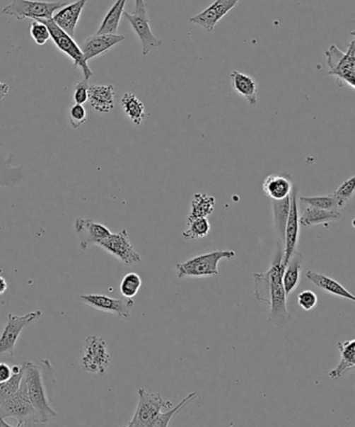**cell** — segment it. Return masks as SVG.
I'll return each mask as SVG.
<instances>
[{
	"label": "cell",
	"mask_w": 355,
	"mask_h": 427,
	"mask_svg": "<svg viewBox=\"0 0 355 427\" xmlns=\"http://www.w3.org/2000/svg\"><path fill=\"white\" fill-rule=\"evenodd\" d=\"M23 377L28 389V397L36 411L39 424L47 423L57 416L50 406L48 397L50 385L52 382V369L50 360H44L42 366L34 363H24Z\"/></svg>",
	"instance_id": "6da1fadb"
},
{
	"label": "cell",
	"mask_w": 355,
	"mask_h": 427,
	"mask_svg": "<svg viewBox=\"0 0 355 427\" xmlns=\"http://www.w3.org/2000/svg\"><path fill=\"white\" fill-rule=\"evenodd\" d=\"M284 244L277 241V248L273 257L269 272H270V312L269 321L275 327L281 329L290 324L293 316L286 307V294L282 285V274L286 266L282 263Z\"/></svg>",
	"instance_id": "7a4b0ae2"
},
{
	"label": "cell",
	"mask_w": 355,
	"mask_h": 427,
	"mask_svg": "<svg viewBox=\"0 0 355 427\" xmlns=\"http://www.w3.org/2000/svg\"><path fill=\"white\" fill-rule=\"evenodd\" d=\"M235 257L233 250L214 251L206 254L198 255L185 263L176 265V274L180 279L187 277H213L219 274L218 265L221 261H228Z\"/></svg>",
	"instance_id": "3957f363"
},
{
	"label": "cell",
	"mask_w": 355,
	"mask_h": 427,
	"mask_svg": "<svg viewBox=\"0 0 355 427\" xmlns=\"http://www.w3.org/2000/svg\"><path fill=\"white\" fill-rule=\"evenodd\" d=\"M0 418L16 420L17 426H32L39 424L35 407L28 397L25 380L22 378L19 389L0 404Z\"/></svg>",
	"instance_id": "277c9868"
},
{
	"label": "cell",
	"mask_w": 355,
	"mask_h": 427,
	"mask_svg": "<svg viewBox=\"0 0 355 427\" xmlns=\"http://www.w3.org/2000/svg\"><path fill=\"white\" fill-rule=\"evenodd\" d=\"M328 74L334 76L341 87L347 85L355 88V40L352 39L347 52H344L334 44L325 52Z\"/></svg>",
	"instance_id": "5b68a950"
},
{
	"label": "cell",
	"mask_w": 355,
	"mask_h": 427,
	"mask_svg": "<svg viewBox=\"0 0 355 427\" xmlns=\"http://www.w3.org/2000/svg\"><path fill=\"white\" fill-rule=\"evenodd\" d=\"M65 1H37V0H12L2 8V14L15 17L17 21L34 19L48 21L52 19L54 13L65 6Z\"/></svg>",
	"instance_id": "8992f818"
},
{
	"label": "cell",
	"mask_w": 355,
	"mask_h": 427,
	"mask_svg": "<svg viewBox=\"0 0 355 427\" xmlns=\"http://www.w3.org/2000/svg\"><path fill=\"white\" fill-rule=\"evenodd\" d=\"M173 406L170 400H165L161 393H151L146 389H138V406L134 411V417L127 426L129 427H152L158 416L163 409H169Z\"/></svg>",
	"instance_id": "52a82bcc"
},
{
	"label": "cell",
	"mask_w": 355,
	"mask_h": 427,
	"mask_svg": "<svg viewBox=\"0 0 355 427\" xmlns=\"http://www.w3.org/2000/svg\"><path fill=\"white\" fill-rule=\"evenodd\" d=\"M111 362L112 356L105 341L93 334L87 336L81 350V364L83 371L103 376L107 373Z\"/></svg>",
	"instance_id": "ba28073f"
},
{
	"label": "cell",
	"mask_w": 355,
	"mask_h": 427,
	"mask_svg": "<svg viewBox=\"0 0 355 427\" xmlns=\"http://www.w3.org/2000/svg\"><path fill=\"white\" fill-rule=\"evenodd\" d=\"M46 24L48 30L50 33V38L54 42L57 48L61 50L62 52L69 57L74 62V67L81 68V72L83 74V78L86 80H90L92 76H93V72L90 69V66L88 65V62L86 61L85 57H83V52H81V46L77 45L76 42L74 41V37L68 35L67 33L64 32L61 28L54 23L52 19H48V21H39Z\"/></svg>",
	"instance_id": "9c48e42d"
},
{
	"label": "cell",
	"mask_w": 355,
	"mask_h": 427,
	"mask_svg": "<svg viewBox=\"0 0 355 427\" xmlns=\"http://www.w3.org/2000/svg\"><path fill=\"white\" fill-rule=\"evenodd\" d=\"M41 310L28 312L24 316H16V314H8V323L0 336V355L8 354L14 356L15 347L18 341L20 334L24 328L36 322L37 319L41 318Z\"/></svg>",
	"instance_id": "30bf717a"
},
{
	"label": "cell",
	"mask_w": 355,
	"mask_h": 427,
	"mask_svg": "<svg viewBox=\"0 0 355 427\" xmlns=\"http://www.w3.org/2000/svg\"><path fill=\"white\" fill-rule=\"evenodd\" d=\"M97 246H100L105 252L112 255L115 258L124 265H136L142 261L141 255L134 250V246L129 241L127 229H123L118 233H111L107 239L101 241Z\"/></svg>",
	"instance_id": "8fae6325"
},
{
	"label": "cell",
	"mask_w": 355,
	"mask_h": 427,
	"mask_svg": "<svg viewBox=\"0 0 355 427\" xmlns=\"http://www.w3.org/2000/svg\"><path fill=\"white\" fill-rule=\"evenodd\" d=\"M77 298L94 309L116 314L122 320H129L131 318L134 305L132 299H116L101 294L79 295Z\"/></svg>",
	"instance_id": "7c38bea8"
},
{
	"label": "cell",
	"mask_w": 355,
	"mask_h": 427,
	"mask_svg": "<svg viewBox=\"0 0 355 427\" xmlns=\"http://www.w3.org/2000/svg\"><path fill=\"white\" fill-rule=\"evenodd\" d=\"M297 193H298L297 187H293L290 195V211H289L288 221L284 230V257H282L284 266L288 263L293 253L296 251L299 241L300 223Z\"/></svg>",
	"instance_id": "4fadbf2b"
},
{
	"label": "cell",
	"mask_w": 355,
	"mask_h": 427,
	"mask_svg": "<svg viewBox=\"0 0 355 427\" xmlns=\"http://www.w3.org/2000/svg\"><path fill=\"white\" fill-rule=\"evenodd\" d=\"M74 229L78 237L79 248H81V252H85L91 246H97L112 233L105 224L96 223L93 220L83 219V217L76 219Z\"/></svg>",
	"instance_id": "5bb4252c"
},
{
	"label": "cell",
	"mask_w": 355,
	"mask_h": 427,
	"mask_svg": "<svg viewBox=\"0 0 355 427\" xmlns=\"http://www.w3.org/2000/svg\"><path fill=\"white\" fill-rule=\"evenodd\" d=\"M123 15L131 23L132 30L136 33V36L142 43L143 56H147L151 50L163 46L164 41L154 36L153 33H152L147 13L146 14H136V13L129 14V13L124 11Z\"/></svg>",
	"instance_id": "9a60e30c"
},
{
	"label": "cell",
	"mask_w": 355,
	"mask_h": 427,
	"mask_svg": "<svg viewBox=\"0 0 355 427\" xmlns=\"http://www.w3.org/2000/svg\"><path fill=\"white\" fill-rule=\"evenodd\" d=\"M241 0H215L209 8L190 18V22L202 26L206 32L215 30L218 22L237 6Z\"/></svg>",
	"instance_id": "2e32d148"
},
{
	"label": "cell",
	"mask_w": 355,
	"mask_h": 427,
	"mask_svg": "<svg viewBox=\"0 0 355 427\" xmlns=\"http://www.w3.org/2000/svg\"><path fill=\"white\" fill-rule=\"evenodd\" d=\"M124 40L125 36H123V35L96 34L95 36L86 39L81 44V50L86 61L88 62L107 54L114 46Z\"/></svg>",
	"instance_id": "e0dca14e"
},
{
	"label": "cell",
	"mask_w": 355,
	"mask_h": 427,
	"mask_svg": "<svg viewBox=\"0 0 355 427\" xmlns=\"http://www.w3.org/2000/svg\"><path fill=\"white\" fill-rule=\"evenodd\" d=\"M88 1L89 0H76L74 4H66L65 6L59 8V12L54 13L52 21L64 32L74 37L77 23Z\"/></svg>",
	"instance_id": "ac0fdd59"
},
{
	"label": "cell",
	"mask_w": 355,
	"mask_h": 427,
	"mask_svg": "<svg viewBox=\"0 0 355 427\" xmlns=\"http://www.w3.org/2000/svg\"><path fill=\"white\" fill-rule=\"evenodd\" d=\"M293 187H294L293 178L288 171H284L281 175L279 173L269 175L262 183V190L271 201L272 200L277 201L289 197L292 193Z\"/></svg>",
	"instance_id": "d6986e66"
},
{
	"label": "cell",
	"mask_w": 355,
	"mask_h": 427,
	"mask_svg": "<svg viewBox=\"0 0 355 427\" xmlns=\"http://www.w3.org/2000/svg\"><path fill=\"white\" fill-rule=\"evenodd\" d=\"M88 101L98 113H110L115 108L114 86L91 84L88 89Z\"/></svg>",
	"instance_id": "ffe728a7"
},
{
	"label": "cell",
	"mask_w": 355,
	"mask_h": 427,
	"mask_svg": "<svg viewBox=\"0 0 355 427\" xmlns=\"http://www.w3.org/2000/svg\"><path fill=\"white\" fill-rule=\"evenodd\" d=\"M231 81L233 90L238 96H242L250 105H257V96H259V84L257 80L243 72L233 70L231 74Z\"/></svg>",
	"instance_id": "44dd1931"
},
{
	"label": "cell",
	"mask_w": 355,
	"mask_h": 427,
	"mask_svg": "<svg viewBox=\"0 0 355 427\" xmlns=\"http://www.w3.org/2000/svg\"><path fill=\"white\" fill-rule=\"evenodd\" d=\"M306 278L312 281L317 287L321 288L327 294L334 295V296L341 297V298L347 299V300L355 302V297L349 290H346L343 285H339L337 281L330 278L324 274L314 272V271H308L306 272Z\"/></svg>",
	"instance_id": "7402d4cb"
},
{
	"label": "cell",
	"mask_w": 355,
	"mask_h": 427,
	"mask_svg": "<svg viewBox=\"0 0 355 427\" xmlns=\"http://www.w3.org/2000/svg\"><path fill=\"white\" fill-rule=\"evenodd\" d=\"M337 349L341 354V362L334 369L328 373L330 380H337L343 376L345 372L355 367V340H348L345 342H337Z\"/></svg>",
	"instance_id": "603a6c76"
},
{
	"label": "cell",
	"mask_w": 355,
	"mask_h": 427,
	"mask_svg": "<svg viewBox=\"0 0 355 427\" xmlns=\"http://www.w3.org/2000/svg\"><path fill=\"white\" fill-rule=\"evenodd\" d=\"M301 268L302 255L296 250L289 259L288 263L284 268V274H282V285H284L286 296L292 294L298 287L300 277H301Z\"/></svg>",
	"instance_id": "cb8c5ba5"
},
{
	"label": "cell",
	"mask_w": 355,
	"mask_h": 427,
	"mask_svg": "<svg viewBox=\"0 0 355 427\" xmlns=\"http://www.w3.org/2000/svg\"><path fill=\"white\" fill-rule=\"evenodd\" d=\"M339 210H324L316 207L308 206L299 217V223L303 227L316 226V224L332 223L341 220Z\"/></svg>",
	"instance_id": "d4e9b609"
},
{
	"label": "cell",
	"mask_w": 355,
	"mask_h": 427,
	"mask_svg": "<svg viewBox=\"0 0 355 427\" xmlns=\"http://www.w3.org/2000/svg\"><path fill=\"white\" fill-rule=\"evenodd\" d=\"M127 1V0H116L101 22L100 26L97 30V35L116 34L119 24H120L121 17L124 12Z\"/></svg>",
	"instance_id": "484cf974"
},
{
	"label": "cell",
	"mask_w": 355,
	"mask_h": 427,
	"mask_svg": "<svg viewBox=\"0 0 355 427\" xmlns=\"http://www.w3.org/2000/svg\"><path fill=\"white\" fill-rule=\"evenodd\" d=\"M290 195L282 200L274 201L272 200L273 217H274V227L277 231V241L284 243V230L288 221L289 211H290Z\"/></svg>",
	"instance_id": "4316f807"
},
{
	"label": "cell",
	"mask_w": 355,
	"mask_h": 427,
	"mask_svg": "<svg viewBox=\"0 0 355 427\" xmlns=\"http://www.w3.org/2000/svg\"><path fill=\"white\" fill-rule=\"evenodd\" d=\"M12 377L8 382L0 384V404L6 402L10 396H12L19 389L22 378H23L24 365H21V366L15 365L12 367ZM0 426L10 427L12 426L6 422V420L0 418Z\"/></svg>",
	"instance_id": "83f0119b"
},
{
	"label": "cell",
	"mask_w": 355,
	"mask_h": 427,
	"mask_svg": "<svg viewBox=\"0 0 355 427\" xmlns=\"http://www.w3.org/2000/svg\"><path fill=\"white\" fill-rule=\"evenodd\" d=\"M216 200L206 193H196L192 200L191 213L187 222L198 217H207L215 210Z\"/></svg>",
	"instance_id": "f1b7e54d"
},
{
	"label": "cell",
	"mask_w": 355,
	"mask_h": 427,
	"mask_svg": "<svg viewBox=\"0 0 355 427\" xmlns=\"http://www.w3.org/2000/svg\"><path fill=\"white\" fill-rule=\"evenodd\" d=\"M123 110L127 118L132 120L136 125H140L145 118V107L144 103L141 102L134 93L127 92L122 96L121 100Z\"/></svg>",
	"instance_id": "f546056e"
},
{
	"label": "cell",
	"mask_w": 355,
	"mask_h": 427,
	"mask_svg": "<svg viewBox=\"0 0 355 427\" xmlns=\"http://www.w3.org/2000/svg\"><path fill=\"white\" fill-rule=\"evenodd\" d=\"M255 280V297L262 304H270V272L257 273L253 276Z\"/></svg>",
	"instance_id": "4dcf8cb0"
},
{
	"label": "cell",
	"mask_w": 355,
	"mask_h": 427,
	"mask_svg": "<svg viewBox=\"0 0 355 427\" xmlns=\"http://www.w3.org/2000/svg\"><path fill=\"white\" fill-rule=\"evenodd\" d=\"M187 229L182 233V237L187 241L206 237L211 231V224L207 217H198L187 222Z\"/></svg>",
	"instance_id": "1f68e13d"
},
{
	"label": "cell",
	"mask_w": 355,
	"mask_h": 427,
	"mask_svg": "<svg viewBox=\"0 0 355 427\" xmlns=\"http://www.w3.org/2000/svg\"><path fill=\"white\" fill-rule=\"evenodd\" d=\"M142 286V279L136 273H129L123 277L120 285V292L124 298L132 299L138 295Z\"/></svg>",
	"instance_id": "d6a6232c"
},
{
	"label": "cell",
	"mask_w": 355,
	"mask_h": 427,
	"mask_svg": "<svg viewBox=\"0 0 355 427\" xmlns=\"http://www.w3.org/2000/svg\"><path fill=\"white\" fill-rule=\"evenodd\" d=\"M195 398H197V395H196V393H194V392H192V393L187 395L178 406H172L171 409H169L168 411H166V413H161L160 415L158 416V418H156V421L152 424V427L169 426L170 422L173 419L174 416H175L182 407L186 406L187 404H189V402H191L192 400L195 399Z\"/></svg>",
	"instance_id": "836d02e7"
},
{
	"label": "cell",
	"mask_w": 355,
	"mask_h": 427,
	"mask_svg": "<svg viewBox=\"0 0 355 427\" xmlns=\"http://www.w3.org/2000/svg\"><path fill=\"white\" fill-rule=\"evenodd\" d=\"M299 200L301 203L324 209V210H339V209L336 198L332 195V193L327 195H319V197H301Z\"/></svg>",
	"instance_id": "e575fe53"
},
{
	"label": "cell",
	"mask_w": 355,
	"mask_h": 427,
	"mask_svg": "<svg viewBox=\"0 0 355 427\" xmlns=\"http://www.w3.org/2000/svg\"><path fill=\"white\" fill-rule=\"evenodd\" d=\"M355 189V177L350 178V179L346 180L337 190L334 191L332 195L336 198L337 205L339 208L345 206L346 203L354 197Z\"/></svg>",
	"instance_id": "d590c367"
},
{
	"label": "cell",
	"mask_w": 355,
	"mask_h": 427,
	"mask_svg": "<svg viewBox=\"0 0 355 427\" xmlns=\"http://www.w3.org/2000/svg\"><path fill=\"white\" fill-rule=\"evenodd\" d=\"M30 36L37 45L42 46L50 39V30L43 22L34 21L30 25Z\"/></svg>",
	"instance_id": "8d00e7d4"
},
{
	"label": "cell",
	"mask_w": 355,
	"mask_h": 427,
	"mask_svg": "<svg viewBox=\"0 0 355 427\" xmlns=\"http://www.w3.org/2000/svg\"><path fill=\"white\" fill-rule=\"evenodd\" d=\"M69 120L74 129L81 127L83 123L87 122V111H86L85 107L79 103L72 106L69 111Z\"/></svg>",
	"instance_id": "74e56055"
},
{
	"label": "cell",
	"mask_w": 355,
	"mask_h": 427,
	"mask_svg": "<svg viewBox=\"0 0 355 427\" xmlns=\"http://www.w3.org/2000/svg\"><path fill=\"white\" fill-rule=\"evenodd\" d=\"M297 302H298V305L302 309L310 312V310L316 307L317 303H318V297L313 290H303L297 297Z\"/></svg>",
	"instance_id": "f35d334b"
},
{
	"label": "cell",
	"mask_w": 355,
	"mask_h": 427,
	"mask_svg": "<svg viewBox=\"0 0 355 427\" xmlns=\"http://www.w3.org/2000/svg\"><path fill=\"white\" fill-rule=\"evenodd\" d=\"M89 80H86V79L77 83L74 94L75 103L83 105V103L88 102V89H89Z\"/></svg>",
	"instance_id": "ab89813d"
},
{
	"label": "cell",
	"mask_w": 355,
	"mask_h": 427,
	"mask_svg": "<svg viewBox=\"0 0 355 427\" xmlns=\"http://www.w3.org/2000/svg\"><path fill=\"white\" fill-rule=\"evenodd\" d=\"M12 375V367L8 366L6 363H0V384L8 382Z\"/></svg>",
	"instance_id": "60d3db41"
},
{
	"label": "cell",
	"mask_w": 355,
	"mask_h": 427,
	"mask_svg": "<svg viewBox=\"0 0 355 427\" xmlns=\"http://www.w3.org/2000/svg\"><path fill=\"white\" fill-rule=\"evenodd\" d=\"M136 14H146L147 8L145 0H134V12Z\"/></svg>",
	"instance_id": "b9f144b4"
},
{
	"label": "cell",
	"mask_w": 355,
	"mask_h": 427,
	"mask_svg": "<svg viewBox=\"0 0 355 427\" xmlns=\"http://www.w3.org/2000/svg\"><path fill=\"white\" fill-rule=\"evenodd\" d=\"M8 91H10V87L8 84L0 81V101L4 100L8 96Z\"/></svg>",
	"instance_id": "7bdbcfd3"
},
{
	"label": "cell",
	"mask_w": 355,
	"mask_h": 427,
	"mask_svg": "<svg viewBox=\"0 0 355 427\" xmlns=\"http://www.w3.org/2000/svg\"><path fill=\"white\" fill-rule=\"evenodd\" d=\"M6 290H8V283H6V279L0 275V295H4Z\"/></svg>",
	"instance_id": "ee69618b"
},
{
	"label": "cell",
	"mask_w": 355,
	"mask_h": 427,
	"mask_svg": "<svg viewBox=\"0 0 355 427\" xmlns=\"http://www.w3.org/2000/svg\"><path fill=\"white\" fill-rule=\"evenodd\" d=\"M0 229H1V228H0Z\"/></svg>",
	"instance_id": "f6af8a7d"
}]
</instances>
